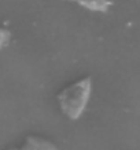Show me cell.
<instances>
[{"label":"cell","instance_id":"3957f363","mask_svg":"<svg viewBox=\"0 0 140 150\" xmlns=\"http://www.w3.org/2000/svg\"><path fill=\"white\" fill-rule=\"evenodd\" d=\"M78 6H81L85 10L95 12H106L108 11V8L111 7V1L110 0H72Z\"/></svg>","mask_w":140,"mask_h":150},{"label":"cell","instance_id":"7a4b0ae2","mask_svg":"<svg viewBox=\"0 0 140 150\" xmlns=\"http://www.w3.org/2000/svg\"><path fill=\"white\" fill-rule=\"evenodd\" d=\"M22 150H58L56 145L50 139L39 135H28L21 146Z\"/></svg>","mask_w":140,"mask_h":150},{"label":"cell","instance_id":"277c9868","mask_svg":"<svg viewBox=\"0 0 140 150\" xmlns=\"http://www.w3.org/2000/svg\"><path fill=\"white\" fill-rule=\"evenodd\" d=\"M10 40H11V33H10V30L0 28V51H1L4 47H7L8 42H10Z\"/></svg>","mask_w":140,"mask_h":150},{"label":"cell","instance_id":"6da1fadb","mask_svg":"<svg viewBox=\"0 0 140 150\" xmlns=\"http://www.w3.org/2000/svg\"><path fill=\"white\" fill-rule=\"evenodd\" d=\"M92 91V79L87 76L77 82L70 83L69 86L58 93V104L62 113L70 120H77L84 113L88 105Z\"/></svg>","mask_w":140,"mask_h":150},{"label":"cell","instance_id":"5b68a950","mask_svg":"<svg viewBox=\"0 0 140 150\" xmlns=\"http://www.w3.org/2000/svg\"><path fill=\"white\" fill-rule=\"evenodd\" d=\"M6 150H22L21 147H8V149H6Z\"/></svg>","mask_w":140,"mask_h":150}]
</instances>
